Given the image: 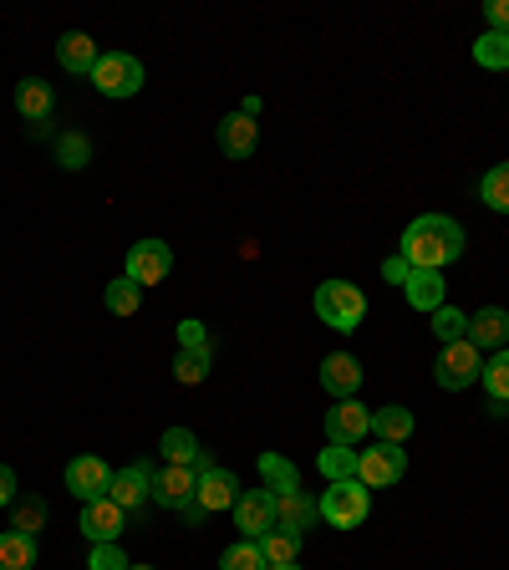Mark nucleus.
I'll use <instances>...</instances> for the list:
<instances>
[{"label":"nucleus","instance_id":"0eeeda50","mask_svg":"<svg viewBox=\"0 0 509 570\" xmlns=\"http://www.w3.org/2000/svg\"><path fill=\"white\" fill-rule=\"evenodd\" d=\"M107 499H113L123 515L138 520L143 505H153V464H127V469H117L113 484H107Z\"/></svg>","mask_w":509,"mask_h":570},{"label":"nucleus","instance_id":"7c9ffc66","mask_svg":"<svg viewBox=\"0 0 509 570\" xmlns=\"http://www.w3.org/2000/svg\"><path fill=\"white\" fill-rule=\"evenodd\" d=\"M316 469L326 474V484H336V479H356V454H352V448H342V444H331V448H321Z\"/></svg>","mask_w":509,"mask_h":570},{"label":"nucleus","instance_id":"423d86ee","mask_svg":"<svg viewBox=\"0 0 509 570\" xmlns=\"http://www.w3.org/2000/svg\"><path fill=\"white\" fill-rule=\"evenodd\" d=\"M92 87L102 97H133L143 87V62L127 51H102V62L92 66Z\"/></svg>","mask_w":509,"mask_h":570},{"label":"nucleus","instance_id":"a878e982","mask_svg":"<svg viewBox=\"0 0 509 570\" xmlns=\"http://www.w3.org/2000/svg\"><path fill=\"white\" fill-rule=\"evenodd\" d=\"M260 474H266L270 495H291V489H301V469H295L291 458H280V454H260Z\"/></svg>","mask_w":509,"mask_h":570},{"label":"nucleus","instance_id":"c756f323","mask_svg":"<svg viewBox=\"0 0 509 570\" xmlns=\"http://www.w3.org/2000/svg\"><path fill=\"white\" fill-rule=\"evenodd\" d=\"M474 62L489 66V72H505L509 66V37L505 31H484V37L474 41Z\"/></svg>","mask_w":509,"mask_h":570},{"label":"nucleus","instance_id":"c9c22d12","mask_svg":"<svg viewBox=\"0 0 509 570\" xmlns=\"http://www.w3.org/2000/svg\"><path fill=\"white\" fill-rule=\"evenodd\" d=\"M56 158H62V168H82L92 158V148H87V138H76V133H66L62 143H56Z\"/></svg>","mask_w":509,"mask_h":570},{"label":"nucleus","instance_id":"ea45409f","mask_svg":"<svg viewBox=\"0 0 509 570\" xmlns=\"http://www.w3.org/2000/svg\"><path fill=\"white\" fill-rule=\"evenodd\" d=\"M15 505V474L11 464H0V509H11Z\"/></svg>","mask_w":509,"mask_h":570},{"label":"nucleus","instance_id":"f3484780","mask_svg":"<svg viewBox=\"0 0 509 570\" xmlns=\"http://www.w3.org/2000/svg\"><path fill=\"white\" fill-rule=\"evenodd\" d=\"M403 296H407V305L413 311H438V305H448V286H444V276L438 270H407V280H403Z\"/></svg>","mask_w":509,"mask_h":570},{"label":"nucleus","instance_id":"2f4dec72","mask_svg":"<svg viewBox=\"0 0 509 570\" xmlns=\"http://www.w3.org/2000/svg\"><path fill=\"white\" fill-rule=\"evenodd\" d=\"M433 336H438L444 346L464 342V336H469V317L454 311V305H438V311H433Z\"/></svg>","mask_w":509,"mask_h":570},{"label":"nucleus","instance_id":"4c0bfd02","mask_svg":"<svg viewBox=\"0 0 509 570\" xmlns=\"http://www.w3.org/2000/svg\"><path fill=\"white\" fill-rule=\"evenodd\" d=\"M178 342H184V352H199V346H209V331H204V321H178Z\"/></svg>","mask_w":509,"mask_h":570},{"label":"nucleus","instance_id":"2eb2a0df","mask_svg":"<svg viewBox=\"0 0 509 570\" xmlns=\"http://www.w3.org/2000/svg\"><path fill=\"white\" fill-rule=\"evenodd\" d=\"M321 520V509H316V499L305 495V489H291V495H276V530H285V535H301L305 540V530Z\"/></svg>","mask_w":509,"mask_h":570},{"label":"nucleus","instance_id":"4be33fe9","mask_svg":"<svg viewBox=\"0 0 509 570\" xmlns=\"http://www.w3.org/2000/svg\"><path fill=\"white\" fill-rule=\"evenodd\" d=\"M15 107H21V117H31V123L51 117V107H56V97H51V82H41V76H25L21 87H15Z\"/></svg>","mask_w":509,"mask_h":570},{"label":"nucleus","instance_id":"37998d69","mask_svg":"<svg viewBox=\"0 0 509 570\" xmlns=\"http://www.w3.org/2000/svg\"><path fill=\"white\" fill-rule=\"evenodd\" d=\"M127 570H153V566H127Z\"/></svg>","mask_w":509,"mask_h":570},{"label":"nucleus","instance_id":"5701e85b","mask_svg":"<svg viewBox=\"0 0 509 570\" xmlns=\"http://www.w3.org/2000/svg\"><path fill=\"white\" fill-rule=\"evenodd\" d=\"M0 570H37V535L21 530L0 535Z\"/></svg>","mask_w":509,"mask_h":570},{"label":"nucleus","instance_id":"aec40b11","mask_svg":"<svg viewBox=\"0 0 509 570\" xmlns=\"http://www.w3.org/2000/svg\"><path fill=\"white\" fill-rule=\"evenodd\" d=\"M254 143H260V123L245 113H229L225 123H219V148L229 153V158H250Z\"/></svg>","mask_w":509,"mask_h":570},{"label":"nucleus","instance_id":"f8f14e48","mask_svg":"<svg viewBox=\"0 0 509 570\" xmlns=\"http://www.w3.org/2000/svg\"><path fill=\"white\" fill-rule=\"evenodd\" d=\"M367 433H372V407H362L356 397H342V403L326 413V438L331 444L352 448V444H362Z\"/></svg>","mask_w":509,"mask_h":570},{"label":"nucleus","instance_id":"a19ab883","mask_svg":"<svg viewBox=\"0 0 509 570\" xmlns=\"http://www.w3.org/2000/svg\"><path fill=\"white\" fill-rule=\"evenodd\" d=\"M407 270H413V266H407L403 255H393V260L382 266V276H387V280H397V286H403V280H407Z\"/></svg>","mask_w":509,"mask_h":570},{"label":"nucleus","instance_id":"6e6552de","mask_svg":"<svg viewBox=\"0 0 509 570\" xmlns=\"http://www.w3.org/2000/svg\"><path fill=\"white\" fill-rule=\"evenodd\" d=\"M403 474H407L403 444H377V448H367V454H356V479L367 484V489H387V484H397Z\"/></svg>","mask_w":509,"mask_h":570},{"label":"nucleus","instance_id":"58836bf2","mask_svg":"<svg viewBox=\"0 0 509 570\" xmlns=\"http://www.w3.org/2000/svg\"><path fill=\"white\" fill-rule=\"evenodd\" d=\"M484 15H489V31H505V37H509V0H489V6H484Z\"/></svg>","mask_w":509,"mask_h":570},{"label":"nucleus","instance_id":"e433bc0d","mask_svg":"<svg viewBox=\"0 0 509 570\" xmlns=\"http://www.w3.org/2000/svg\"><path fill=\"white\" fill-rule=\"evenodd\" d=\"M127 566H133V560H127L123 550H117V540H113V546H92L87 570H127Z\"/></svg>","mask_w":509,"mask_h":570},{"label":"nucleus","instance_id":"a211bd4d","mask_svg":"<svg viewBox=\"0 0 509 570\" xmlns=\"http://www.w3.org/2000/svg\"><path fill=\"white\" fill-rule=\"evenodd\" d=\"M469 342L479 346H489V352H505V342H509V311L505 305H484V311H474L469 317Z\"/></svg>","mask_w":509,"mask_h":570},{"label":"nucleus","instance_id":"bb28decb","mask_svg":"<svg viewBox=\"0 0 509 570\" xmlns=\"http://www.w3.org/2000/svg\"><path fill=\"white\" fill-rule=\"evenodd\" d=\"M209 367H215V346H199V352H178V356H174V382H184V387H199V382L209 377Z\"/></svg>","mask_w":509,"mask_h":570},{"label":"nucleus","instance_id":"4468645a","mask_svg":"<svg viewBox=\"0 0 509 570\" xmlns=\"http://www.w3.org/2000/svg\"><path fill=\"white\" fill-rule=\"evenodd\" d=\"M123 530H127V515L113 505V499H92V505H82V535H87L92 546H113Z\"/></svg>","mask_w":509,"mask_h":570},{"label":"nucleus","instance_id":"1a4fd4ad","mask_svg":"<svg viewBox=\"0 0 509 570\" xmlns=\"http://www.w3.org/2000/svg\"><path fill=\"white\" fill-rule=\"evenodd\" d=\"M199 509L204 515H219V509H235V499H240V479L229 469H215V458L204 454L199 464Z\"/></svg>","mask_w":509,"mask_h":570},{"label":"nucleus","instance_id":"20e7f679","mask_svg":"<svg viewBox=\"0 0 509 570\" xmlns=\"http://www.w3.org/2000/svg\"><path fill=\"white\" fill-rule=\"evenodd\" d=\"M311 305H316V317L326 321L331 331H356L362 317H367V296L356 291L352 280H321Z\"/></svg>","mask_w":509,"mask_h":570},{"label":"nucleus","instance_id":"7ed1b4c3","mask_svg":"<svg viewBox=\"0 0 509 570\" xmlns=\"http://www.w3.org/2000/svg\"><path fill=\"white\" fill-rule=\"evenodd\" d=\"M316 509L331 530H356V525H367V515H372V489L362 479H336L326 495L316 499Z\"/></svg>","mask_w":509,"mask_h":570},{"label":"nucleus","instance_id":"dca6fc26","mask_svg":"<svg viewBox=\"0 0 509 570\" xmlns=\"http://www.w3.org/2000/svg\"><path fill=\"white\" fill-rule=\"evenodd\" d=\"M321 387H326L336 403H342V397H352L356 387H362V362H356L352 352H331L326 362H321Z\"/></svg>","mask_w":509,"mask_h":570},{"label":"nucleus","instance_id":"ddd939ff","mask_svg":"<svg viewBox=\"0 0 509 570\" xmlns=\"http://www.w3.org/2000/svg\"><path fill=\"white\" fill-rule=\"evenodd\" d=\"M107 484H113V469H107L97 454H82V458H72V464H66V489H72L82 505L107 499Z\"/></svg>","mask_w":509,"mask_h":570},{"label":"nucleus","instance_id":"72a5a7b5","mask_svg":"<svg viewBox=\"0 0 509 570\" xmlns=\"http://www.w3.org/2000/svg\"><path fill=\"white\" fill-rule=\"evenodd\" d=\"M138 305H143V286H133L127 276L107 286V311H113V317H133Z\"/></svg>","mask_w":509,"mask_h":570},{"label":"nucleus","instance_id":"9b49d317","mask_svg":"<svg viewBox=\"0 0 509 570\" xmlns=\"http://www.w3.org/2000/svg\"><path fill=\"white\" fill-rule=\"evenodd\" d=\"M168 270H174V250L164 240H138L127 250V280L133 286H158V280H168Z\"/></svg>","mask_w":509,"mask_h":570},{"label":"nucleus","instance_id":"f03ea898","mask_svg":"<svg viewBox=\"0 0 509 570\" xmlns=\"http://www.w3.org/2000/svg\"><path fill=\"white\" fill-rule=\"evenodd\" d=\"M153 505L174 509V515H184L189 525L209 520V515L199 509V469H178V464L158 469V474H153Z\"/></svg>","mask_w":509,"mask_h":570},{"label":"nucleus","instance_id":"c85d7f7f","mask_svg":"<svg viewBox=\"0 0 509 570\" xmlns=\"http://www.w3.org/2000/svg\"><path fill=\"white\" fill-rule=\"evenodd\" d=\"M479 199L495 209V215H509V164H495L479 178Z\"/></svg>","mask_w":509,"mask_h":570},{"label":"nucleus","instance_id":"9d476101","mask_svg":"<svg viewBox=\"0 0 509 570\" xmlns=\"http://www.w3.org/2000/svg\"><path fill=\"white\" fill-rule=\"evenodd\" d=\"M235 530L245 540H260V535L276 530V495L270 489H240V499H235Z\"/></svg>","mask_w":509,"mask_h":570},{"label":"nucleus","instance_id":"412c9836","mask_svg":"<svg viewBox=\"0 0 509 570\" xmlns=\"http://www.w3.org/2000/svg\"><path fill=\"white\" fill-rule=\"evenodd\" d=\"M158 454H164V464H178V469H194L204 458L199 438H194L189 428H168L164 438H158Z\"/></svg>","mask_w":509,"mask_h":570},{"label":"nucleus","instance_id":"f704fd0d","mask_svg":"<svg viewBox=\"0 0 509 570\" xmlns=\"http://www.w3.org/2000/svg\"><path fill=\"white\" fill-rule=\"evenodd\" d=\"M41 520H46V505H41V499H21V505H15V520H11V530H21V535H37V530H41Z\"/></svg>","mask_w":509,"mask_h":570},{"label":"nucleus","instance_id":"f257e3e1","mask_svg":"<svg viewBox=\"0 0 509 570\" xmlns=\"http://www.w3.org/2000/svg\"><path fill=\"white\" fill-rule=\"evenodd\" d=\"M464 255V229L448 215H418L403 229V260L413 270H444Z\"/></svg>","mask_w":509,"mask_h":570},{"label":"nucleus","instance_id":"39448f33","mask_svg":"<svg viewBox=\"0 0 509 570\" xmlns=\"http://www.w3.org/2000/svg\"><path fill=\"white\" fill-rule=\"evenodd\" d=\"M479 372H484V356H479V346H474L469 336L454 342V346H444L438 362H433V382H438L444 393H464L469 382H479Z\"/></svg>","mask_w":509,"mask_h":570},{"label":"nucleus","instance_id":"cd10ccee","mask_svg":"<svg viewBox=\"0 0 509 570\" xmlns=\"http://www.w3.org/2000/svg\"><path fill=\"white\" fill-rule=\"evenodd\" d=\"M254 546H260V556H266V566H291V560L301 556V535L270 530V535H260Z\"/></svg>","mask_w":509,"mask_h":570},{"label":"nucleus","instance_id":"b1692460","mask_svg":"<svg viewBox=\"0 0 509 570\" xmlns=\"http://www.w3.org/2000/svg\"><path fill=\"white\" fill-rule=\"evenodd\" d=\"M372 433H377L382 444H407V433H413V413L397 407V403L377 407V413H372Z\"/></svg>","mask_w":509,"mask_h":570},{"label":"nucleus","instance_id":"473e14b6","mask_svg":"<svg viewBox=\"0 0 509 570\" xmlns=\"http://www.w3.org/2000/svg\"><path fill=\"white\" fill-rule=\"evenodd\" d=\"M219 570H270V566L254 540H235V546H225V556H219Z\"/></svg>","mask_w":509,"mask_h":570},{"label":"nucleus","instance_id":"6ab92c4d","mask_svg":"<svg viewBox=\"0 0 509 570\" xmlns=\"http://www.w3.org/2000/svg\"><path fill=\"white\" fill-rule=\"evenodd\" d=\"M56 62H62L66 72H76V76H92V66L102 62V51H97V41H92L87 31H66V37L56 41Z\"/></svg>","mask_w":509,"mask_h":570},{"label":"nucleus","instance_id":"79ce46f5","mask_svg":"<svg viewBox=\"0 0 509 570\" xmlns=\"http://www.w3.org/2000/svg\"><path fill=\"white\" fill-rule=\"evenodd\" d=\"M270 570H301V566H295V560H291V566H270Z\"/></svg>","mask_w":509,"mask_h":570},{"label":"nucleus","instance_id":"393cba45","mask_svg":"<svg viewBox=\"0 0 509 570\" xmlns=\"http://www.w3.org/2000/svg\"><path fill=\"white\" fill-rule=\"evenodd\" d=\"M479 382H484V393H489V403H495V413H505L499 403H509V346H505V352H495L489 362H484Z\"/></svg>","mask_w":509,"mask_h":570}]
</instances>
